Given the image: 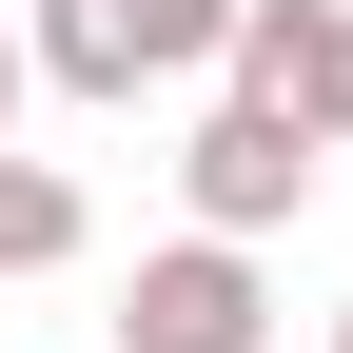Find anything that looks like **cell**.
I'll return each instance as SVG.
<instances>
[{"mask_svg":"<svg viewBox=\"0 0 353 353\" xmlns=\"http://www.w3.org/2000/svg\"><path fill=\"white\" fill-rule=\"evenodd\" d=\"M79 255V176L59 157H0V275H59Z\"/></svg>","mask_w":353,"mask_h":353,"instance_id":"cell-5","label":"cell"},{"mask_svg":"<svg viewBox=\"0 0 353 353\" xmlns=\"http://www.w3.org/2000/svg\"><path fill=\"white\" fill-rule=\"evenodd\" d=\"M314 118H275V99H216L196 118V157H176V196H196V236H275V216H314Z\"/></svg>","mask_w":353,"mask_h":353,"instance_id":"cell-2","label":"cell"},{"mask_svg":"<svg viewBox=\"0 0 353 353\" xmlns=\"http://www.w3.org/2000/svg\"><path fill=\"white\" fill-rule=\"evenodd\" d=\"M118 353H275V294H255V236H176L118 294Z\"/></svg>","mask_w":353,"mask_h":353,"instance_id":"cell-3","label":"cell"},{"mask_svg":"<svg viewBox=\"0 0 353 353\" xmlns=\"http://www.w3.org/2000/svg\"><path fill=\"white\" fill-rule=\"evenodd\" d=\"M20 79H39V39H20V20H0V118H20Z\"/></svg>","mask_w":353,"mask_h":353,"instance_id":"cell-6","label":"cell"},{"mask_svg":"<svg viewBox=\"0 0 353 353\" xmlns=\"http://www.w3.org/2000/svg\"><path fill=\"white\" fill-rule=\"evenodd\" d=\"M39 79L59 99H157V79H196V59H236V0H39Z\"/></svg>","mask_w":353,"mask_h":353,"instance_id":"cell-1","label":"cell"},{"mask_svg":"<svg viewBox=\"0 0 353 353\" xmlns=\"http://www.w3.org/2000/svg\"><path fill=\"white\" fill-rule=\"evenodd\" d=\"M236 99L353 138V0H236Z\"/></svg>","mask_w":353,"mask_h":353,"instance_id":"cell-4","label":"cell"},{"mask_svg":"<svg viewBox=\"0 0 353 353\" xmlns=\"http://www.w3.org/2000/svg\"><path fill=\"white\" fill-rule=\"evenodd\" d=\"M334 353H353V314H334Z\"/></svg>","mask_w":353,"mask_h":353,"instance_id":"cell-7","label":"cell"}]
</instances>
